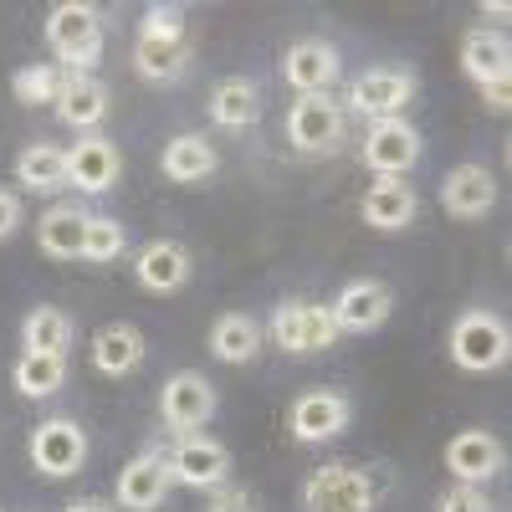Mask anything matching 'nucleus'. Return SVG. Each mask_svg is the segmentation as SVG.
I'll return each mask as SVG.
<instances>
[{
  "label": "nucleus",
  "mask_w": 512,
  "mask_h": 512,
  "mask_svg": "<svg viewBox=\"0 0 512 512\" xmlns=\"http://www.w3.org/2000/svg\"><path fill=\"white\" fill-rule=\"evenodd\" d=\"M512 354V333L497 313L487 308H472V313H461L451 323V364L466 369V374H492L502 369Z\"/></svg>",
  "instance_id": "obj_1"
},
{
  "label": "nucleus",
  "mask_w": 512,
  "mask_h": 512,
  "mask_svg": "<svg viewBox=\"0 0 512 512\" xmlns=\"http://www.w3.org/2000/svg\"><path fill=\"white\" fill-rule=\"evenodd\" d=\"M47 41L72 72H88L103 57V21L82 0H62V6L47 11Z\"/></svg>",
  "instance_id": "obj_2"
},
{
  "label": "nucleus",
  "mask_w": 512,
  "mask_h": 512,
  "mask_svg": "<svg viewBox=\"0 0 512 512\" xmlns=\"http://www.w3.org/2000/svg\"><path fill=\"white\" fill-rule=\"evenodd\" d=\"M379 492L359 466H323L303 487V512H374Z\"/></svg>",
  "instance_id": "obj_3"
},
{
  "label": "nucleus",
  "mask_w": 512,
  "mask_h": 512,
  "mask_svg": "<svg viewBox=\"0 0 512 512\" xmlns=\"http://www.w3.org/2000/svg\"><path fill=\"white\" fill-rule=\"evenodd\" d=\"M159 415H164L169 431L195 436L200 425L216 415V384H210L205 374H195V369H180L175 379H164V390H159Z\"/></svg>",
  "instance_id": "obj_4"
},
{
  "label": "nucleus",
  "mask_w": 512,
  "mask_h": 512,
  "mask_svg": "<svg viewBox=\"0 0 512 512\" xmlns=\"http://www.w3.org/2000/svg\"><path fill=\"white\" fill-rule=\"evenodd\" d=\"M349 415H354V405L338 390H308V395L292 400L287 431H292V441H303V446H323V441L349 431Z\"/></svg>",
  "instance_id": "obj_5"
},
{
  "label": "nucleus",
  "mask_w": 512,
  "mask_h": 512,
  "mask_svg": "<svg viewBox=\"0 0 512 512\" xmlns=\"http://www.w3.org/2000/svg\"><path fill=\"white\" fill-rule=\"evenodd\" d=\"M31 461L41 477H72L88 461V436L77 420H41L31 431Z\"/></svg>",
  "instance_id": "obj_6"
},
{
  "label": "nucleus",
  "mask_w": 512,
  "mask_h": 512,
  "mask_svg": "<svg viewBox=\"0 0 512 512\" xmlns=\"http://www.w3.org/2000/svg\"><path fill=\"white\" fill-rule=\"evenodd\" d=\"M359 154H364V164L374 169V175L400 180L405 169H415V159H420V134L405 118H384V123H369Z\"/></svg>",
  "instance_id": "obj_7"
},
{
  "label": "nucleus",
  "mask_w": 512,
  "mask_h": 512,
  "mask_svg": "<svg viewBox=\"0 0 512 512\" xmlns=\"http://www.w3.org/2000/svg\"><path fill=\"white\" fill-rule=\"evenodd\" d=\"M415 98V77L400 72V67H374V72H359L354 88H349V108L384 123V118H400V108Z\"/></svg>",
  "instance_id": "obj_8"
},
{
  "label": "nucleus",
  "mask_w": 512,
  "mask_h": 512,
  "mask_svg": "<svg viewBox=\"0 0 512 512\" xmlns=\"http://www.w3.org/2000/svg\"><path fill=\"white\" fill-rule=\"evenodd\" d=\"M338 134H344V113H338V103H333L328 93L292 103V113H287V139H292V149L323 154V149L338 144Z\"/></svg>",
  "instance_id": "obj_9"
},
{
  "label": "nucleus",
  "mask_w": 512,
  "mask_h": 512,
  "mask_svg": "<svg viewBox=\"0 0 512 512\" xmlns=\"http://www.w3.org/2000/svg\"><path fill=\"white\" fill-rule=\"evenodd\" d=\"M390 313H395V292L384 287V282H374V277L349 282L344 292H338V303H333L338 333H374Z\"/></svg>",
  "instance_id": "obj_10"
},
{
  "label": "nucleus",
  "mask_w": 512,
  "mask_h": 512,
  "mask_svg": "<svg viewBox=\"0 0 512 512\" xmlns=\"http://www.w3.org/2000/svg\"><path fill=\"white\" fill-rule=\"evenodd\" d=\"M497 205V175L487 164H456L451 180L441 185V210L456 221H482Z\"/></svg>",
  "instance_id": "obj_11"
},
{
  "label": "nucleus",
  "mask_w": 512,
  "mask_h": 512,
  "mask_svg": "<svg viewBox=\"0 0 512 512\" xmlns=\"http://www.w3.org/2000/svg\"><path fill=\"white\" fill-rule=\"evenodd\" d=\"M502 461H507V451H502V441L492 431H461V436L446 441V472L456 482L482 487V482H492L502 472Z\"/></svg>",
  "instance_id": "obj_12"
},
{
  "label": "nucleus",
  "mask_w": 512,
  "mask_h": 512,
  "mask_svg": "<svg viewBox=\"0 0 512 512\" xmlns=\"http://www.w3.org/2000/svg\"><path fill=\"white\" fill-rule=\"evenodd\" d=\"M282 77L303 98H318V93H328L338 82V52L328 47V41H318V36H303V41H292V47H287Z\"/></svg>",
  "instance_id": "obj_13"
},
{
  "label": "nucleus",
  "mask_w": 512,
  "mask_h": 512,
  "mask_svg": "<svg viewBox=\"0 0 512 512\" xmlns=\"http://www.w3.org/2000/svg\"><path fill=\"white\" fill-rule=\"evenodd\" d=\"M169 487H175V477H169V461L154 456V451H144V456H134V461L118 472V507H123V512H154V507L169 497Z\"/></svg>",
  "instance_id": "obj_14"
},
{
  "label": "nucleus",
  "mask_w": 512,
  "mask_h": 512,
  "mask_svg": "<svg viewBox=\"0 0 512 512\" xmlns=\"http://www.w3.org/2000/svg\"><path fill=\"white\" fill-rule=\"evenodd\" d=\"M231 472V451L210 436H180L175 456H169V477L185 487H221Z\"/></svg>",
  "instance_id": "obj_15"
},
{
  "label": "nucleus",
  "mask_w": 512,
  "mask_h": 512,
  "mask_svg": "<svg viewBox=\"0 0 512 512\" xmlns=\"http://www.w3.org/2000/svg\"><path fill=\"white\" fill-rule=\"evenodd\" d=\"M108 108H113V98H108V88H103V82H98L93 72H67V77H62L57 118H62L67 128L88 134V128H98V123L108 118Z\"/></svg>",
  "instance_id": "obj_16"
},
{
  "label": "nucleus",
  "mask_w": 512,
  "mask_h": 512,
  "mask_svg": "<svg viewBox=\"0 0 512 512\" xmlns=\"http://www.w3.org/2000/svg\"><path fill=\"white\" fill-rule=\"evenodd\" d=\"M118 169H123V159H118V149L108 139H82V144L67 149V185L82 190V195L113 190L118 185Z\"/></svg>",
  "instance_id": "obj_17"
},
{
  "label": "nucleus",
  "mask_w": 512,
  "mask_h": 512,
  "mask_svg": "<svg viewBox=\"0 0 512 512\" xmlns=\"http://www.w3.org/2000/svg\"><path fill=\"white\" fill-rule=\"evenodd\" d=\"M134 272H139V287L144 292H180L185 282H190V251L180 246V241H149L144 251H139V262H134Z\"/></svg>",
  "instance_id": "obj_18"
},
{
  "label": "nucleus",
  "mask_w": 512,
  "mask_h": 512,
  "mask_svg": "<svg viewBox=\"0 0 512 512\" xmlns=\"http://www.w3.org/2000/svg\"><path fill=\"white\" fill-rule=\"evenodd\" d=\"M415 210H420V200H415V190L400 185V180H379V185H369V195L359 200V216H364V226H374V231H405V226L415 221Z\"/></svg>",
  "instance_id": "obj_19"
},
{
  "label": "nucleus",
  "mask_w": 512,
  "mask_h": 512,
  "mask_svg": "<svg viewBox=\"0 0 512 512\" xmlns=\"http://www.w3.org/2000/svg\"><path fill=\"white\" fill-rule=\"evenodd\" d=\"M512 47H507V36L502 31H492V26H482V31H466V41H461V72L477 82H497V77H512Z\"/></svg>",
  "instance_id": "obj_20"
},
{
  "label": "nucleus",
  "mask_w": 512,
  "mask_h": 512,
  "mask_svg": "<svg viewBox=\"0 0 512 512\" xmlns=\"http://www.w3.org/2000/svg\"><path fill=\"white\" fill-rule=\"evenodd\" d=\"M144 333L134 328V323H108V328H98V338H93V364L103 369V374H113V379H123V374H134L139 364H144Z\"/></svg>",
  "instance_id": "obj_21"
},
{
  "label": "nucleus",
  "mask_w": 512,
  "mask_h": 512,
  "mask_svg": "<svg viewBox=\"0 0 512 512\" xmlns=\"http://www.w3.org/2000/svg\"><path fill=\"white\" fill-rule=\"evenodd\" d=\"M159 169H164V180H175V185H200L205 175H216V144L205 134H180V139L164 144Z\"/></svg>",
  "instance_id": "obj_22"
},
{
  "label": "nucleus",
  "mask_w": 512,
  "mask_h": 512,
  "mask_svg": "<svg viewBox=\"0 0 512 512\" xmlns=\"http://www.w3.org/2000/svg\"><path fill=\"white\" fill-rule=\"evenodd\" d=\"M134 67L144 82H180L190 67V41L185 36H139Z\"/></svg>",
  "instance_id": "obj_23"
},
{
  "label": "nucleus",
  "mask_w": 512,
  "mask_h": 512,
  "mask_svg": "<svg viewBox=\"0 0 512 512\" xmlns=\"http://www.w3.org/2000/svg\"><path fill=\"white\" fill-rule=\"evenodd\" d=\"M82 236H88V216H82V205H52L47 216L36 226V246L57 256V262H72L82 256Z\"/></svg>",
  "instance_id": "obj_24"
},
{
  "label": "nucleus",
  "mask_w": 512,
  "mask_h": 512,
  "mask_svg": "<svg viewBox=\"0 0 512 512\" xmlns=\"http://www.w3.org/2000/svg\"><path fill=\"white\" fill-rule=\"evenodd\" d=\"M16 180L36 195H57L67 190V149L57 144H26L16 159Z\"/></svg>",
  "instance_id": "obj_25"
},
{
  "label": "nucleus",
  "mask_w": 512,
  "mask_h": 512,
  "mask_svg": "<svg viewBox=\"0 0 512 512\" xmlns=\"http://www.w3.org/2000/svg\"><path fill=\"white\" fill-rule=\"evenodd\" d=\"M256 349H262V328H256L246 313H226L210 328V354L221 364H251Z\"/></svg>",
  "instance_id": "obj_26"
},
{
  "label": "nucleus",
  "mask_w": 512,
  "mask_h": 512,
  "mask_svg": "<svg viewBox=\"0 0 512 512\" xmlns=\"http://www.w3.org/2000/svg\"><path fill=\"white\" fill-rule=\"evenodd\" d=\"M21 344H26V354H57V359H67V349H72V318L62 308H31L26 323H21Z\"/></svg>",
  "instance_id": "obj_27"
},
{
  "label": "nucleus",
  "mask_w": 512,
  "mask_h": 512,
  "mask_svg": "<svg viewBox=\"0 0 512 512\" xmlns=\"http://www.w3.org/2000/svg\"><path fill=\"white\" fill-rule=\"evenodd\" d=\"M256 113H262L256 82H246V77L216 82V93H210V118H216L221 128H246V123H256Z\"/></svg>",
  "instance_id": "obj_28"
},
{
  "label": "nucleus",
  "mask_w": 512,
  "mask_h": 512,
  "mask_svg": "<svg viewBox=\"0 0 512 512\" xmlns=\"http://www.w3.org/2000/svg\"><path fill=\"white\" fill-rule=\"evenodd\" d=\"M11 379H16V390H21L26 400H47V395L62 390L67 359H57V354H21L16 369H11Z\"/></svg>",
  "instance_id": "obj_29"
},
{
  "label": "nucleus",
  "mask_w": 512,
  "mask_h": 512,
  "mask_svg": "<svg viewBox=\"0 0 512 512\" xmlns=\"http://www.w3.org/2000/svg\"><path fill=\"white\" fill-rule=\"evenodd\" d=\"M62 77H67V72H57V67H47V62H31V67H21V72L11 77V93H16V103H26V108L57 103Z\"/></svg>",
  "instance_id": "obj_30"
},
{
  "label": "nucleus",
  "mask_w": 512,
  "mask_h": 512,
  "mask_svg": "<svg viewBox=\"0 0 512 512\" xmlns=\"http://www.w3.org/2000/svg\"><path fill=\"white\" fill-rule=\"evenodd\" d=\"M123 256V226L113 216H88V236H82V262L108 267Z\"/></svg>",
  "instance_id": "obj_31"
},
{
  "label": "nucleus",
  "mask_w": 512,
  "mask_h": 512,
  "mask_svg": "<svg viewBox=\"0 0 512 512\" xmlns=\"http://www.w3.org/2000/svg\"><path fill=\"white\" fill-rule=\"evenodd\" d=\"M303 333H308V303H303V297H292V303H282L272 313V338H277V349L303 354Z\"/></svg>",
  "instance_id": "obj_32"
},
{
  "label": "nucleus",
  "mask_w": 512,
  "mask_h": 512,
  "mask_svg": "<svg viewBox=\"0 0 512 512\" xmlns=\"http://www.w3.org/2000/svg\"><path fill=\"white\" fill-rule=\"evenodd\" d=\"M333 338H338L333 308H318V303H308V333H303V354H323V349H333Z\"/></svg>",
  "instance_id": "obj_33"
},
{
  "label": "nucleus",
  "mask_w": 512,
  "mask_h": 512,
  "mask_svg": "<svg viewBox=\"0 0 512 512\" xmlns=\"http://www.w3.org/2000/svg\"><path fill=\"white\" fill-rule=\"evenodd\" d=\"M139 36H185V11L180 6H149Z\"/></svg>",
  "instance_id": "obj_34"
},
{
  "label": "nucleus",
  "mask_w": 512,
  "mask_h": 512,
  "mask_svg": "<svg viewBox=\"0 0 512 512\" xmlns=\"http://www.w3.org/2000/svg\"><path fill=\"white\" fill-rule=\"evenodd\" d=\"M436 512H492V502H487V492H482V487L456 482V487L441 497V507H436Z\"/></svg>",
  "instance_id": "obj_35"
},
{
  "label": "nucleus",
  "mask_w": 512,
  "mask_h": 512,
  "mask_svg": "<svg viewBox=\"0 0 512 512\" xmlns=\"http://www.w3.org/2000/svg\"><path fill=\"white\" fill-rule=\"evenodd\" d=\"M210 492H216V497H210V507L205 512H256V502H251V492L246 487H210Z\"/></svg>",
  "instance_id": "obj_36"
},
{
  "label": "nucleus",
  "mask_w": 512,
  "mask_h": 512,
  "mask_svg": "<svg viewBox=\"0 0 512 512\" xmlns=\"http://www.w3.org/2000/svg\"><path fill=\"white\" fill-rule=\"evenodd\" d=\"M482 103L492 113H507L512 108V77H497V82H482Z\"/></svg>",
  "instance_id": "obj_37"
},
{
  "label": "nucleus",
  "mask_w": 512,
  "mask_h": 512,
  "mask_svg": "<svg viewBox=\"0 0 512 512\" xmlns=\"http://www.w3.org/2000/svg\"><path fill=\"white\" fill-rule=\"evenodd\" d=\"M16 226H21V200L11 190H0V241L16 236Z\"/></svg>",
  "instance_id": "obj_38"
},
{
  "label": "nucleus",
  "mask_w": 512,
  "mask_h": 512,
  "mask_svg": "<svg viewBox=\"0 0 512 512\" xmlns=\"http://www.w3.org/2000/svg\"><path fill=\"white\" fill-rule=\"evenodd\" d=\"M67 512H113V507H108L103 497H82V502H72Z\"/></svg>",
  "instance_id": "obj_39"
}]
</instances>
